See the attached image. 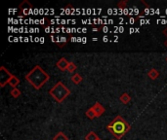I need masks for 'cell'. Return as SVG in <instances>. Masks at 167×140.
I'll use <instances>...</instances> for the list:
<instances>
[{"label": "cell", "instance_id": "obj_20", "mask_svg": "<svg viewBox=\"0 0 167 140\" xmlns=\"http://www.w3.org/2000/svg\"><path fill=\"white\" fill-rule=\"evenodd\" d=\"M97 30H98L97 28H95V29H94V28H93V31H94V32H97Z\"/></svg>", "mask_w": 167, "mask_h": 140}, {"label": "cell", "instance_id": "obj_14", "mask_svg": "<svg viewBox=\"0 0 167 140\" xmlns=\"http://www.w3.org/2000/svg\"><path fill=\"white\" fill-rule=\"evenodd\" d=\"M11 95L14 97V98H18L19 96L21 95V90H19L18 88H15V89H12L11 92H10Z\"/></svg>", "mask_w": 167, "mask_h": 140}, {"label": "cell", "instance_id": "obj_12", "mask_svg": "<svg viewBox=\"0 0 167 140\" xmlns=\"http://www.w3.org/2000/svg\"><path fill=\"white\" fill-rule=\"evenodd\" d=\"M99 136L96 134L94 131H90L87 135L85 136V140H99Z\"/></svg>", "mask_w": 167, "mask_h": 140}, {"label": "cell", "instance_id": "obj_11", "mask_svg": "<svg viewBox=\"0 0 167 140\" xmlns=\"http://www.w3.org/2000/svg\"><path fill=\"white\" fill-rule=\"evenodd\" d=\"M53 140H69V137H67L64 132L59 131L57 134L53 137Z\"/></svg>", "mask_w": 167, "mask_h": 140}, {"label": "cell", "instance_id": "obj_13", "mask_svg": "<svg viewBox=\"0 0 167 140\" xmlns=\"http://www.w3.org/2000/svg\"><path fill=\"white\" fill-rule=\"evenodd\" d=\"M86 117H88L90 120H93L94 118H96L97 116H96V114H95V112H94V110L92 109V107L91 108H89L87 111H86Z\"/></svg>", "mask_w": 167, "mask_h": 140}, {"label": "cell", "instance_id": "obj_21", "mask_svg": "<svg viewBox=\"0 0 167 140\" xmlns=\"http://www.w3.org/2000/svg\"><path fill=\"white\" fill-rule=\"evenodd\" d=\"M166 62H167V57H166Z\"/></svg>", "mask_w": 167, "mask_h": 140}, {"label": "cell", "instance_id": "obj_7", "mask_svg": "<svg viewBox=\"0 0 167 140\" xmlns=\"http://www.w3.org/2000/svg\"><path fill=\"white\" fill-rule=\"evenodd\" d=\"M148 76L150 77L152 80H156V79L158 78V76H159V72L156 68H152L150 71L148 72Z\"/></svg>", "mask_w": 167, "mask_h": 140}, {"label": "cell", "instance_id": "obj_9", "mask_svg": "<svg viewBox=\"0 0 167 140\" xmlns=\"http://www.w3.org/2000/svg\"><path fill=\"white\" fill-rule=\"evenodd\" d=\"M10 86L13 88V89H15V88H17V86L19 84H20V79H19L17 76H15V75H13V77H12L11 79H10V81H9V83H8Z\"/></svg>", "mask_w": 167, "mask_h": 140}, {"label": "cell", "instance_id": "obj_16", "mask_svg": "<svg viewBox=\"0 0 167 140\" xmlns=\"http://www.w3.org/2000/svg\"><path fill=\"white\" fill-rule=\"evenodd\" d=\"M126 5H127V1H126V0H122V1L117 3V6H118V8H120V9L126 8Z\"/></svg>", "mask_w": 167, "mask_h": 140}, {"label": "cell", "instance_id": "obj_23", "mask_svg": "<svg viewBox=\"0 0 167 140\" xmlns=\"http://www.w3.org/2000/svg\"><path fill=\"white\" fill-rule=\"evenodd\" d=\"M113 140H114V139H113Z\"/></svg>", "mask_w": 167, "mask_h": 140}, {"label": "cell", "instance_id": "obj_4", "mask_svg": "<svg viewBox=\"0 0 167 140\" xmlns=\"http://www.w3.org/2000/svg\"><path fill=\"white\" fill-rule=\"evenodd\" d=\"M13 77V74L6 69L4 66H1L0 67V87L4 88L6 84H8L10 79Z\"/></svg>", "mask_w": 167, "mask_h": 140}, {"label": "cell", "instance_id": "obj_15", "mask_svg": "<svg viewBox=\"0 0 167 140\" xmlns=\"http://www.w3.org/2000/svg\"><path fill=\"white\" fill-rule=\"evenodd\" d=\"M75 70H76V65L74 64V62H70L69 66H67V68H66V71H67V72H70V73H73Z\"/></svg>", "mask_w": 167, "mask_h": 140}, {"label": "cell", "instance_id": "obj_19", "mask_svg": "<svg viewBox=\"0 0 167 140\" xmlns=\"http://www.w3.org/2000/svg\"><path fill=\"white\" fill-rule=\"evenodd\" d=\"M104 41H105V42H107V41H108V38L106 37V36H105V37H104Z\"/></svg>", "mask_w": 167, "mask_h": 140}, {"label": "cell", "instance_id": "obj_18", "mask_svg": "<svg viewBox=\"0 0 167 140\" xmlns=\"http://www.w3.org/2000/svg\"><path fill=\"white\" fill-rule=\"evenodd\" d=\"M164 46L167 48V39H166V40H165V42H164Z\"/></svg>", "mask_w": 167, "mask_h": 140}, {"label": "cell", "instance_id": "obj_17", "mask_svg": "<svg viewBox=\"0 0 167 140\" xmlns=\"http://www.w3.org/2000/svg\"><path fill=\"white\" fill-rule=\"evenodd\" d=\"M162 33H163V34H164L165 36H167V27L163 29V31H162Z\"/></svg>", "mask_w": 167, "mask_h": 140}, {"label": "cell", "instance_id": "obj_1", "mask_svg": "<svg viewBox=\"0 0 167 140\" xmlns=\"http://www.w3.org/2000/svg\"><path fill=\"white\" fill-rule=\"evenodd\" d=\"M24 78L35 90H39L47 83L50 76L40 65H35Z\"/></svg>", "mask_w": 167, "mask_h": 140}, {"label": "cell", "instance_id": "obj_10", "mask_svg": "<svg viewBox=\"0 0 167 140\" xmlns=\"http://www.w3.org/2000/svg\"><path fill=\"white\" fill-rule=\"evenodd\" d=\"M71 81L75 85H78L82 82V77L80 74H78V73H75V74H73L71 76Z\"/></svg>", "mask_w": 167, "mask_h": 140}, {"label": "cell", "instance_id": "obj_5", "mask_svg": "<svg viewBox=\"0 0 167 140\" xmlns=\"http://www.w3.org/2000/svg\"><path fill=\"white\" fill-rule=\"evenodd\" d=\"M92 109L94 110L95 114H96V116L97 117H100L102 116V115L105 113V111H106V109H105V107L101 104L100 102H95L94 103V105L92 106Z\"/></svg>", "mask_w": 167, "mask_h": 140}, {"label": "cell", "instance_id": "obj_8", "mask_svg": "<svg viewBox=\"0 0 167 140\" xmlns=\"http://www.w3.org/2000/svg\"><path fill=\"white\" fill-rule=\"evenodd\" d=\"M119 100L123 103V104H128L130 100H131V96H130L127 93H124L119 96Z\"/></svg>", "mask_w": 167, "mask_h": 140}, {"label": "cell", "instance_id": "obj_22", "mask_svg": "<svg viewBox=\"0 0 167 140\" xmlns=\"http://www.w3.org/2000/svg\"><path fill=\"white\" fill-rule=\"evenodd\" d=\"M99 140H101V139H99Z\"/></svg>", "mask_w": 167, "mask_h": 140}, {"label": "cell", "instance_id": "obj_3", "mask_svg": "<svg viewBox=\"0 0 167 140\" xmlns=\"http://www.w3.org/2000/svg\"><path fill=\"white\" fill-rule=\"evenodd\" d=\"M49 94H50L58 103H61L71 94V90L65 86L63 82L60 81L56 84L53 88L50 89Z\"/></svg>", "mask_w": 167, "mask_h": 140}, {"label": "cell", "instance_id": "obj_6", "mask_svg": "<svg viewBox=\"0 0 167 140\" xmlns=\"http://www.w3.org/2000/svg\"><path fill=\"white\" fill-rule=\"evenodd\" d=\"M69 63H70V62H67V59L66 58H60L58 60V62H57V64H56V65H57V67L60 70L65 71V70H66L67 66H69Z\"/></svg>", "mask_w": 167, "mask_h": 140}, {"label": "cell", "instance_id": "obj_2", "mask_svg": "<svg viewBox=\"0 0 167 140\" xmlns=\"http://www.w3.org/2000/svg\"><path fill=\"white\" fill-rule=\"evenodd\" d=\"M130 129H131V126H130L127 122L123 119L120 115L116 116L110 123L107 126V130H109L117 140L122 138L125 135V133H127Z\"/></svg>", "mask_w": 167, "mask_h": 140}]
</instances>
